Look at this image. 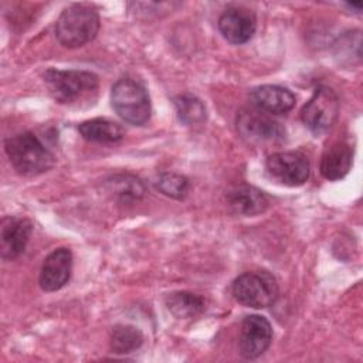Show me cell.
<instances>
[{
	"mask_svg": "<svg viewBox=\"0 0 363 363\" xmlns=\"http://www.w3.org/2000/svg\"><path fill=\"white\" fill-rule=\"evenodd\" d=\"M337 115L339 98L336 92L326 85H319L301 111L302 122L313 133H323L332 128Z\"/></svg>",
	"mask_w": 363,
	"mask_h": 363,
	"instance_id": "52a82bcc",
	"label": "cell"
},
{
	"mask_svg": "<svg viewBox=\"0 0 363 363\" xmlns=\"http://www.w3.org/2000/svg\"><path fill=\"white\" fill-rule=\"evenodd\" d=\"M278 282L268 271H248L233 282V295L241 305L262 309L271 306L278 298Z\"/></svg>",
	"mask_w": 363,
	"mask_h": 363,
	"instance_id": "5b68a950",
	"label": "cell"
},
{
	"mask_svg": "<svg viewBox=\"0 0 363 363\" xmlns=\"http://www.w3.org/2000/svg\"><path fill=\"white\" fill-rule=\"evenodd\" d=\"M268 174L278 183L285 186L303 184L311 172L309 160L302 152H277L268 156L265 163Z\"/></svg>",
	"mask_w": 363,
	"mask_h": 363,
	"instance_id": "ba28073f",
	"label": "cell"
},
{
	"mask_svg": "<svg viewBox=\"0 0 363 363\" xmlns=\"http://www.w3.org/2000/svg\"><path fill=\"white\" fill-rule=\"evenodd\" d=\"M225 200L230 210L238 216H257L268 208V199L259 189L250 184H234L227 189Z\"/></svg>",
	"mask_w": 363,
	"mask_h": 363,
	"instance_id": "4fadbf2b",
	"label": "cell"
},
{
	"mask_svg": "<svg viewBox=\"0 0 363 363\" xmlns=\"http://www.w3.org/2000/svg\"><path fill=\"white\" fill-rule=\"evenodd\" d=\"M173 104L179 121L184 125L193 126L206 121V106L197 96L190 94L177 95L173 98Z\"/></svg>",
	"mask_w": 363,
	"mask_h": 363,
	"instance_id": "ffe728a7",
	"label": "cell"
},
{
	"mask_svg": "<svg viewBox=\"0 0 363 363\" xmlns=\"http://www.w3.org/2000/svg\"><path fill=\"white\" fill-rule=\"evenodd\" d=\"M218 30L231 44H244L252 38L257 30L255 14L245 7H228L218 17Z\"/></svg>",
	"mask_w": 363,
	"mask_h": 363,
	"instance_id": "30bf717a",
	"label": "cell"
},
{
	"mask_svg": "<svg viewBox=\"0 0 363 363\" xmlns=\"http://www.w3.org/2000/svg\"><path fill=\"white\" fill-rule=\"evenodd\" d=\"M156 189L167 197L183 200L189 193V180L179 173L166 172L157 177Z\"/></svg>",
	"mask_w": 363,
	"mask_h": 363,
	"instance_id": "44dd1931",
	"label": "cell"
},
{
	"mask_svg": "<svg viewBox=\"0 0 363 363\" xmlns=\"http://www.w3.org/2000/svg\"><path fill=\"white\" fill-rule=\"evenodd\" d=\"M106 193L113 196L121 201L139 200L146 193V186L143 182L133 174H113L104 182Z\"/></svg>",
	"mask_w": 363,
	"mask_h": 363,
	"instance_id": "e0dca14e",
	"label": "cell"
},
{
	"mask_svg": "<svg viewBox=\"0 0 363 363\" xmlns=\"http://www.w3.org/2000/svg\"><path fill=\"white\" fill-rule=\"evenodd\" d=\"M237 130L250 143H275L285 138V128L258 108H244L235 119Z\"/></svg>",
	"mask_w": 363,
	"mask_h": 363,
	"instance_id": "8992f818",
	"label": "cell"
},
{
	"mask_svg": "<svg viewBox=\"0 0 363 363\" xmlns=\"http://www.w3.org/2000/svg\"><path fill=\"white\" fill-rule=\"evenodd\" d=\"M252 105L269 115H279L295 106V95L279 85H259L250 92Z\"/></svg>",
	"mask_w": 363,
	"mask_h": 363,
	"instance_id": "5bb4252c",
	"label": "cell"
},
{
	"mask_svg": "<svg viewBox=\"0 0 363 363\" xmlns=\"http://www.w3.org/2000/svg\"><path fill=\"white\" fill-rule=\"evenodd\" d=\"M272 328L267 318L261 315H248L244 318L238 335L240 354L252 360L261 356L271 345Z\"/></svg>",
	"mask_w": 363,
	"mask_h": 363,
	"instance_id": "9c48e42d",
	"label": "cell"
},
{
	"mask_svg": "<svg viewBox=\"0 0 363 363\" xmlns=\"http://www.w3.org/2000/svg\"><path fill=\"white\" fill-rule=\"evenodd\" d=\"M166 306L169 312L177 319H189L200 315L206 309V301L203 296L187 292L177 291L172 292L166 298Z\"/></svg>",
	"mask_w": 363,
	"mask_h": 363,
	"instance_id": "ac0fdd59",
	"label": "cell"
},
{
	"mask_svg": "<svg viewBox=\"0 0 363 363\" xmlns=\"http://www.w3.org/2000/svg\"><path fill=\"white\" fill-rule=\"evenodd\" d=\"M72 252L68 248H57L48 254L41 265L38 282L43 291L55 292L71 278Z\"/></svg>",
	"mask_w": 363,
	"mask_h": 363,
	"instance_id": "8fae6325",
	"label": "cell"
},
{
	"mask_svg": "<svg viewBox=\"0 0 363 363\" xmlns=\"http://www.w3.org/2000/svg\"><path fill=\"white\" fill-rule=\"evenodd\" d=\"M99 30L98 11L82 3H74L62 10L55 23V37L65 48H78L92 41Z\"/></svg>",
	"mask_w": 363,
	"mask_h": 363,
	"instance_id": "3957f363",
	"label": "cell"
},
{
	"mask_svg": "<svg viewBox=\"0 0 363 363\" xmlns=\"http://www.w3.org/2000/svg\"><path fill=\"white\" fill-rule=\"evenodd\" d=\"M78 132L85 140L98 143H112L123 138L125 132L122 126L113 121L105 118H95L82 122L78 126Z\"/></svg>",
	"mask_w": 363,
	"mask_h": 363,
	"instance_id": "2e32d148",
	"label": "cell"
},
{
	"mask_svg": "<svg viewBox=\"0 0 363 363\" xmlns=\"http://www.w3.org/2000/svg\"><path fill=\"white\" fill-rule=\"evenodd\" d=\"M4 149L11 166L21 176H38L55 164L51 150L33 132L10 136L4 143Z\"/></svg>",
	"mask_w": 363,
	"mask_h": 363,
	"instance_id": "7a4b0ae2",
	"label": "cell"
},
{
	"mask_svg": "<svg viewBox=\"0 0 363 363\" xmlns=\"http://www.w3.org/2000/svg\"><path fill=\"white\" fill-rule=\"evenodd\" d=\"M43 78L51 98L61 105L89 106L98 96L99 79L94 72L48 68Z\"/></svg>",
	"mask_w": 363,
	"mask_h": 363,
	"instance_id": "6da1fadb",
	"label": "cell"
},
{
	"mask_svg": "<svg viewBox=\"0 0 363 363\" xmlns=\"http://www.w3.org/2000/svg\"><path fill=\"white\" fill-rule=\"evenodd\" d=\"M143 343L142 332L132 325H116L111 332V349L116 354H128Z\"/></svg>",
	"mask_w": 363,
	"mask_h": 363,
	"instance_id": "d6986e66",
	"label": "cell"
},
{
	"mask_svg": "<svg viewBox=\"0 0 363 363\" xmlns=\"http://www.w3.org/2000/svg\"><path fill=\"white\" fill-rule=\"evenodd\" d=\"M111 102L115 112L130 125L142 126L150 119L149 94L140 82L132 78H121L113 84Z\"/></svg>",
	"mask_w": 363,
	"mask_h": 363,
	"instance_id": "277c9868",
	"label": "cell"
},
{
	"mask_svg": "<svg viewBox=\"0 0 363 363\" xmlns=\"http://www.w3.org/2000/svg\"><path fill=\"white\" fill-rule=\"evenodd\" d=\"M352 166V149L345 142L328 146L320 159V174L328 180L343 179Z\"/></svg>",
	"mask_w": 363,
	"mask_h": 363,
	"instance_id": "9a60e30c",
	"label": "cell"
},
{
	"mask_svg": "<svg viewBox=\"0 0 363 363\" xmlns=\"http://www.w3.org/2000/svg\"><path fill=\"white\" fill-rule=\"evenodd\" d=\"M33 233V223L23 217H4L0 227V251L4 261L17 258Z\"/></svg>",
	"mask_w": 363,
	"mask_h": 363,
	"instance_id": "7c38bea8",
	"label": "cell"
}]
</instances>
